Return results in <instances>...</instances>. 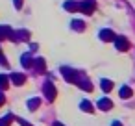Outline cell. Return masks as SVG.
Listing matches in <instances>:
<instances>
[{
	"mask_svg": "<svg viewBox=\"0 0 135 126\" xmlns=\"http://www.w3.org/2000/svg\"><path fill=\"white\" fill-rule=\"evenodd\" d=\"M45 95H46L48 100H54V98H56V89H54V85H52L50 82L45 85Z\"/></svg>",
	"mask_w": 135,
	"mask_h": 126,
	"instance_id": "6da1fadb",
	"label": "cell"
},
{
	"mask_svg": "<svg viewBox=\"0 0 135 126\" xmlns=\"http://www.w3.org/2000/svg\"><path fill=\"white\" fill-rule=\"evenodd\" d=\"M117 48L118 50H128V41L124 37H117Z\"/></svg>",
	"mask_w": 135,
	"mask_h": 126,
	"instance_id": "7a4b0ae2",
	"label": "cell"
},
{
	"mask_svg": "<svg viewBox=\"0 0 135 126\" xmlns=\"http://www.w3.org/2000/svg\"><path fill=\"white\" fill-rule=\"evenodd\" d=\"M111 104H113V102H111L109 98H102V100L98 102V106H100V109H111Z\"/></svg>",
	"mask_w": 135,
	"mask_h": 126,
	"instance_id": "3957f363",
	"label": "cell"
},
{
	"mask_svg": "<svg viewBox=\"0 0 135 126\" xmlns=\"http://www.w3.org/2000/svg\"><path fill=\"white\" fill-rule=\"evenodd\" d=\"M131 96V89L129 87H122L120 89V98H129Z\"/></svg>",
	"mask_w": 135,
	"mask_h": 126,
	"instance_id": "277c9868",
	"label": "cell"
},
{
	"mask_svg": "<svg viewBox=\"0 0 135 126\" xmlns=\"http://www.w3.org/2000/svg\"><path fill=\"white\" fill-rule=\"evenodd\" d=\"M111 87H113V82L111 80H102V89L104 91H111Z\"/></svg>",
	"mask_w": 135,
	"mask_h": 126,
	"instance_id": "5b68a950",
	"label": "cell"
},
{
	"mask_svg": "<svg viewBox=\"0 0 135 126\" xmlns=\"http://www.w3.org/2000/svg\"><path fill=\"white\" fill-rule=\"evenodd\" d=\"M80 108H81L83 111H93V106H91V102H87V100H83Z\"/></svg>",
	"mask_w": 135,
	"mask_h": 126,
	"instance_id": "8992f818",
	"label": "cell"
},
{
	"mask_svg": "<svg viewBox=\"0 0 135 126\" xmlns=\"http://www.w3.org/2000/svg\"><path fill=\"white\" fill-rule=\"evenodd\" d=\"M37 106H39V98H33V100L28 102V108L30 109H37Z\"/></svg>",
	"mask_w": 135,
	"mask_h": 126,
	"instance_id": "52a82bcc",
	"label": "cell"
},
{
	"mask_svg": "<svg viewBox=\"0 0 135 126\" xmlns=\"http://www.w3.org/2000/svg\"><path fill=\"white\" fill-rule=\"evenodd\" d=\"M6 85H8V78L0 74V89H6Z\"/></svg>",
	"mask_w": 135,
	"mask_h": 126,
	"instance_id": "ba28073f",
	"label": "cell"
},
{
	"mask_svg": "<svg viewBox=\"0 0 135 126\" xmlns=\"http://www.w3.org/2000/svg\"><path fill=\"white\" fill-rule=\"evenodd\" d=\"M13 82L19 85V83H22L24 82V76H19V74H13Z\"/></svg>",
	"mask_w": 135,
	"mask_h": 126,
	"instance_id": "9c48e42d",
	"label": "cell"
},
{
	"mask_svg": "<svg viewBox=\"0 0 135 126\" xmlns=\"http://www.w3.org/2000/svg\"><path fill=\"white\" fill-rule=\"evenodd\" d=\"M9 120H11V115H8V117H4L2 120H0V126H8V124H9Z\"/></svg>",
	"mask_w": 135,
	"mask_h": 126,
	"instance_id": "30bf717a",
	"label": "cell"
},
{
	"mask_svg": "<svg viewBox=\"0 0 135 126\" xmlns=\"http://www.w3.org/2000/svg\"><path fill=\"white\" fill-rule=\"evenodd\" d=\"M102 39H113V34L111 32H102Z\"/></svg>",
	"mask_w": 135,
	"mask_h": 126,
	"instance_id": "8fae6325",
	"label": "cell"
},
{
	"mask_svg": "<svg viewBox=\"0 0 135 126\" xmlns=\"http://www.w3.org/2000/svg\"><path fill=\"white\" fill-rule=\"evenodd\" d=\"M21 4H22L21 0H15V6H17V8H21Z\"/></svg>",
	"mask_w": 135,
	"mask_h": 126,
	"instance_id": "7c38bea8",
	"label": "cell"
},
{
	"mask_svg": "<svg viewBox=\"0 0 135 126\" xmlns=\"http://www.w3.org/2000/svg\"><path fill=\"white\" fill-rule=\"evenodd\" d=\"M2 102H4V95H2V93H0V104H2Z\"/></svg>",
	"mask_w": 135,
	"mask_h": 126,
	"instance_id": "4fadbf2b",
	"label": "cell"
},
{
	"mask_svg": "<svg viewBox=\"0 0 135 126\" xmlns=\"http://www.w3.org/2000/svg\"><path fill=\"white\" fill-rule=\"evenodd\" d=\"M111 126H122V124H120V122H113Z\"/></svg>",
	"mask_w": 135,
	"mask_h": 126,
	"instance_id": "5bb4252c",
	"label": "cell"
},
{
	"mask_svg": "<svg viewBox=\"0 0 135 126\" xmlns=\"http://www.w3.org/2000/svg\"><path fill=\"white\" fill-rule=\"evenodd\" d=\"M56 126H61V124H59V122H57V124H56Z\"/></svg>",
	"mask_w": 135,
	"mask_h": 126,
	"instance_id": "9a60e30c",
	"label": "cell"
}]
</instances>
